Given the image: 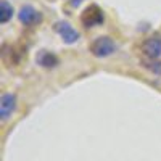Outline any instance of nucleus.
Here are the masks:
<instances>
[{
	"instance_id": "obj_1",
	"label": "nucleus",
	"mask_w": 161,
	"mask_h": 161,
	"mask_svg": "<svg viewBox=\"0 0 161 161\" xmlns=\"http://www.w3.org/2000/svg\"><path fill=\"white\" fill-rule=\"evenodd\" d=\"M118 44L114 42V40L108 36H100L97 37L93 42L89 45V50L93 57L97 58H106V57H111L114 55V53L118 52Z\"/></svg>"
},
{
	"instance_id": "obj_8",
	"label": "nucleus",
	"mask_w": 161,
	"mask_h": 161,
	"mask_svg": "<svg viewBox=\"0 0 161 161\" xmlns=\"http://www.w3.org/2000/svg\"><path fill=\"white\" fill-rule=\"evenodd\" d=\"M36 61L40 68H45V69H52V68H57L58 66V57L55 53H52L48 50H40L36 57Z\"/></svg>"
},
{
	"instance_id": "obj_10",
	"label": "nucleus",
	"mask_w": 161,
	"mask_h": 161,
	"mask_svg": "<svg viewBox=\"0 0 161 161\" xmlns=\"http://www.w3.org/2000/svg\"><path fill=\"white\" fill-rule=\"evenodd\" d=\"M11 16H13V7L7 0H2V3H0V23L2 24L8 23Z\"/></svg>"
},
{
	"instance_id": "obj_7",
	"label": "nucleus",
	"mask_w": 161,
	"mask_h": 161,
	"mask_svg": "<svg viewBox=\"0 0 161 161\" xmlns=\"http://www.w3.org/2000/svg\"><path fill=\"white\" fill-rule=\"evenodd\" d=\"M2 60L7 66H15L19 63L21 57H23V50L16 45H10V44H3L2 45Z\"/></svg>"
},
{
	"instance_id": "obj_2",
	"label": "nucleus",
	"mask_w": 161,
	"mask_h": 161,
	"mask_svg": "<svg viewBox=\"0 0 161 161\" xmlns=\"http://www.w3.org/2000/svg\"><path fill=\"white\" fill-rule=\"evenodd\" d=\"M105 21V15L98 5H90L87 7L82 15H80V23H82L86 28H93V26H100Z\"/></svg>"
},
{
	"instance_id": "obj_6",
	"label": "nucleus",
	"mask_w": 161,
	"mask_h": 161,
	"mask_svg": "<svg viewBox=\"0 0 161 161\" xmlns=\"http://www.w3.org/2000/svg\"><path fill=\"white\" fill-rule=\"evenodd\" d=\"M18 18L24 26H36L42 21V13L36 10L32 5H24L18 13Z\"/></svg>"
},
{
	"instance_id": "obj_5",
	"label": "nucleus",
	"mask_w": 161,
	"mask_h": 161,
	"mask_svg": "<svg viewBox=\"0 0 161 161\" xmlns=\"http://www.w3.org/2000/svg\"><path fill=\"white\" fill-rule=\"evenodd\" d=\"M55 31L58 32V36L61 37V40L64 44H76L79 40V32L68 21H58L55 24Z\"/></svg>"
},
{
	"instance_id": "obj_11",
	"label": "nucleus",
	"mask_w": 161,
	"mask_h": 161,
	"mask_svg": "<svg viewBox=\"0 0 161 161\" xmlns=\"http://www.w3.org/2000/svg\"><path fill=\"white\" fill-rule=\"evenodd\" d=\"M80 2H82V0H71V7H77Z\"/></svg>"
},
{
	"instance_id": "obj_9",
	"label": "nucleus",
	"mask_w": 161,
	"mask_h": 161,
	"mask_svg": "<svg viewBox=\"0 0 161 161\" xmlns=\"http://www.w3.org/2000/svg\"><path fill=\"white\" fill-rule=\"evenodd\" d=\"M140 64L147 71H150L152 74H161V61L159 60H153V58H142Z\"/></svg>"
},
{
	"instance_id": "obj_3",
	"label": "nucleus",
	"mask_w": 161,
	"mask_h": 161,
	"mask_svg": "<svg viewBox=\"0 0 161 161\" xmlns=\"http://www.w3.org/2000/svg\"><path fill=\"white\" fill-rule=\"evenodd\" d=\"M142 53L145 58L159 60V57H161V36L153 34L150 37H147L142 44Z\"/></svg>"
},
{
	"instance_id": "obj_4",
	"label": "nucleus",
	"mask_w": 161,
	"mask_h": 161,
	"mask_svg": "<svg viewBox=\"0 0 161 161\" xmlns=\"http://www.w3.org/2000/svg\"><path fill=\"white\" fill-rule=\"evenodd\" d=\"M16 110V95L11 92H7L0 98V121L7 123V121L13 116Z\"/></svg>"
}]
</instances>
